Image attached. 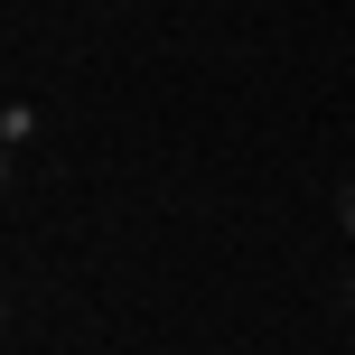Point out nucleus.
Returning <instances> with one entry per match:
<instances>
[{"instance_id":"nucleus-2","label":"nucleus","mask_w":355,"mask_h":355,"mask_svg":"<svg viewBox=\"0 0 355 355\" xmlns=\"http://www.w3.org/2000/svg\"><path fill=\"white\" fill-rule=\"evenodd\" d=\"M337 215H346V234H355V178H346V196H337Z\"/></svg>"},{"instance_id":"nucleus-1","label":"nucleus","mask_w":355,"mask_h":355,"mask_svg":"<svg viewBox=\"0 0 355 355\" xmlns=\"http://www.w3.org/2000/svg\"><path fill=\"white\" fill-rule=\"evenodd\" d=\"M0 141L28 150V141H37V103H10V112H0Z\"/></svg>"}]
</instances>
